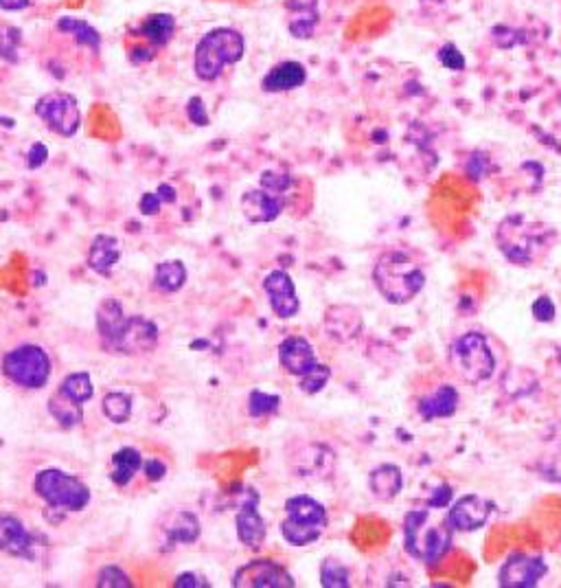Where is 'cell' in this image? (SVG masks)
<instances>
[{"mask_svg": "<svg viewBox=\"0 0 561 588\" xmlns=\"http://www.w3.org/2000/svg\"><path fill=\"white\" fill-rule=\"evenodd\" d=\"M557 242L555 226L526 218L522 213L506 215L495 231V244L506 262L515 266H533Z\"/></svg>", "mask_w": 561, "mask_h": 588, "instance_id": "obj_1", "label": "cell"}, {"mask_svg": "<svg viewBox=\"0 0 561 588\" xmlns=\"http://www.w3.org/2000/svg\"><path fill=\"white\" fill-rule=\"evenodd\" d=\"M452 538L454 530L447 521L434 518L433 507L413 510L403 518V549L419 562L439 564L452 549Z\"/></svg>", "mask_w": 561, "mask_h": 588, "instance_id": "obj_2", "label": "cell"}, {"mask_svg": "<svg viewBox=\"0 0 561 588\" xmlns=\"http://www.w3.org/2000/svg\"><path fill=\"white\" fill-rule=\"evenodd\" d=\"M246 40L233 26H215L198 40L193 53V71L202 82H215L226 67L241 62Z\"/></svg>", "mask_w": 561, "mask_h": 588, "instance_id": "obj_3", "label": "cell"}, {"mask_svg": "<svg viewBox=\"0 0 561 588\" xmlns=\"http://www.w3.org/2000/svg\"><path fill=\"white\" fill-rule=\"evenodd\" d=\"M373 282L388 304L403 305L423 290L425 274L403 251H388L377 259Z\"/></svg>", "mask_w": 561, "mask_h": 588, "instance_id": "obj_4", "label": "cell"}, {"mask_svg": "<svg viewBox=\"0 0 561 588\" xmlns=\"http://www.w3.org/2000/svg\"><path fill=\"white\" fill-rule=\"evenodd\" d=\"M285 518L280 522V536L292 547H307L316 542L327 530V510L311 496H292L285 503Z\"/></svg>", "mask_w": 561, "mask_h": 588, "instance_id": "obj_5", "label": "cell"}, {"mask_svg": "<svg viewBox=\"0 0 561 588\" xmlns=\"http://www.w3.org/2000/svg\"><path fill=\"white\" fill-rule=\"evenodd\" d=\"M450 365L467 385H483L495 371V356L480 332H465L450 347Z\"/></svg>", "mask_w": 561, "mask_h": 588, "instance_id": "obj_6", "label": "cell"}, {"mask_svg": "<svg viewBox=\"0 0 561 588\" xmlns=\"http://www.w3.org/2000/svg\"><path fill=\"white\" fill-rule=\"evenodd\" d=\"M34 490L51 510L82 511L90 503L88 485L75 474L57 470V468H46V470L37 472Z\"/></svg>", "mask_w": 561, "mask_h": 588, "instance_id": "obj_7", "label": "cell"}, {"mask_svg": "<svg viewBox=\"0 0 561 588\" xmlns=\"http://www.w3.org/2000/svg\"><path fill=\"white\" fill-rule=\"evenodd\" d=\"M51 371V358L40 345H20L3 358L5 377H9V382H14L15 387L29 388V391L46 387Z\"/></svg>", "mask_w": 561, "mask_h": 588, "instance_id": "obj_8", "label": "cell"}, {"mask_svg": "<svg viewBox=\"0 0 561 588\" xmlns=\"http://www.w3.org/2000/svg\"><path fill=\"white\" fill-rule=\"evenodd\" d=\"M36 115L46 123L53 134L64 139L75 137L82 128V110H79L77 97L64 93V90H53V93L40 97L36 104Z\"/></svg>", "mask_w": 561, "mask_h": 588, "instance_id": "obj_9", "label": "cell"}, {"mask_svg": "<svg viewBox=\"0 0 561 588\" xmlns=\"http://www.w3.org/2000/svg\"><path fill=\"white\" fill-rule=\"evenodd\" d=\"M158 345V327L145 316H128L126 325L118 332L117 341L107 347V352L123 356H140L154 352Z\"/></svg>", "mask_w": 561, "mask_h": 588, "instance_id": "obj_10", "label": "cell"}, {"mask_svg": "<svg viewBox=\"0 0 561 588\" xmlns=\"http://www.w3.org/2000/svg\"><path fill=\"white\" fill-rule=\"evenodd\" d=\"M233 586L240 588H294L296 582L285 566L274 560H252L237 569Z\"/></svg>", "mask_w": 561, "mask_h": 588, "instance_id": "obj_11", "label": "cell"}, {"mask_svg": "<svg viewBox=\"0 0 561 588\" xmlns=\"http://www.w3.org/2000/svg\"><path fill=\"white\" fill-rule=\"evenodd\" d=\"M548 573V566L544 558L526 553H514L506 558L498 573V584L503 588H533L539 584L544 575Z\"/></svg>", "mask_w": 561, "mask_h": 588, "instance_id": "obj_12", "label": "cell"}, {"mask_svg": "<svg viewBox=\"0 0 561 588\" xmlns=\"http://www.w3.org/2000/svg\"><path fill=\"white\" fill-rule=\"evenodd\" d=\"M494 503L480 494H465L450 505L447 511V525L454 531H476L487 525Z\"/></svg>", "mask_w": 561, "mask_h": 588, "instance_id": "obj_13", "label": "cell"}, {"mask_svg": "<svg viewBox=\"0 0 561 588\" xmlns=\"http://www.w3.org/2000/svg\"><path fill=\"white\" fill-rule=\"evenodd\" d=\"M240 207L248 222L268 224L274 222L283 213V209L288 207V196L285 193L268 191L263 187L248 189L244 196H241Z\"/></svg>", "mask_w": 561, "mask_h": 588, "instance_id": "obj_14", "label": "cell"}, {"mask_svg": "<svg viewBox=\"0 0 561 588\" xmlns=\"http://www.w3.org/2000/svg\"><path fill=\"white\" fill-rule=\"evenodd\" d=\"M237 538L248 549H259L266 541V521L259 514V492L257 490L248 488L244 492V500H241L240 511L235 516Z\"/></svg>", "mask_w": 561, "mask_h": 588, "instance_id": "obj_15", "label": "cell"}, {"mask_svg": "<svg viewBox=\"0 0 561 588\" xmlns=\"http://www.w3.org/2000/svg\"><path fill=\"white\" fill-rule=\"evenodd\" d=\"M263 290H266L270 307L279 318H294L301 310L299 294H296L294 279L285 271H272L263 279Z\"/></svg>", "mask_w": 561, "mask_h": 588, "instance_id": "obj_16", "label": "cell"}, {"mask_svg": "<svg viewBox=\"0 0 561 588\" xmlns=\"http://www.w3.org/2000/svg\"><path fill=\"white\" fill-rule=\"evenodd\" d=\"M36 541L15 516H0V552L12 558H34Z\"/></svg>", "mask_w": 561, "mask_h": 588, "instance_id": "obj_17", "label": "cell"}, {"mask_svg": "<svg viewBox=\"0 0 561 588\" xmlns=\"http://www.w3.org/2000/svg\"><path fill=\"white\" fill-rule=\"evenodd\" d=\"M279 363L290 376H305L314 366L316 352L311 343L303 336H290L279 345Z\"/></svg>", "mask_w": 561, "mask_h": 588, "instance_id": "obj_18", "label": "cell"}, {"mask_svg": "<svg viewBox=\"0 0 561 588\" xmlns=\"http://www.w3.org/2000/svg\"><path fill=\"white\" fill-rule=\"evenodd\" d=\"M305 82H307L305 64L296 62V59H283V62L274 64V67L263 75L261 88L263 93H288V90L301 88Z\"/></svg>", "mask_w": 561, "mask_h": 588, "instance_id": "obj_19", "label": "cell"}, {"mask_svg": "<svg viewBox=\"0 0 561 588\" xmlns=\"http://www.w3.org/2000/svg\"><path fill=\"white\" fill-rule=\"evenodd\" d=\"M325 327L333 341L349 343L353 338H358V334L362 332V316H360V312L355 307L336 305L327 312Z\"/></svg>", "mask_w": 561, "mask_h": 588, "instance_id": "obj_20", "label": "cell"}, {"mask_svg": "<svg viewBox=\"0 0 561 588\" xmlns=\"http://www.w3.org/2000/svg\"><path fill=\"white\" fill-rule=\"evenodd\" d=\"M121 242L115 235H97L88 251V268L101 277H110L121 262Z\"/></svg>", "mask_w": 561, "mask_h": 588, "instance_id": "obj_21", "label": "cell"}, {"mask_svg": "<svg viewBox=\"0 0 561 588\" xmlns=\"http://www.w3.org/2000/svg\"><path fill=\"white\" fill-rule=\"evenodd\" d=\"M285 7L292 14L288 23L290 36H294L296 40H310L314 36L318 23H321L318 0H288Z\"/></svg>", "mask_w": 561, "mask_h": 588, "instance_id": "obj_22", "label": "cell"}, {"mask_svg": "<svg viewBox=\"0 0 561 588\" xmlns=\"http://www.w3.org/2000/svg\"><path fill=\"white\" fill-rule=\"evenodd\" d=\"M176 26H178L176 18L171 14H165V12L149 14L148 18L134 29V34H137L143 42H148L149 46H154L156 51H160V48H165L171 40H174Z\"/></svg>", "mask_w": 561, "mask_h": 588, "instance_id": "obj_23", "label": "cell"}, {"mask_svg": "<svg viewBox=\"0 0 561 588\" xmlns=\"http://www.w3.org/2000/svg\"><path fill=\"white\" fill-rule=\"evenodd\" d=\"M458 402H461V396H458V388L452 385H444L436 388L430 396L421 397L419 400V413L425 422H433V419L439 418H452L456 413Z\"/></svg>", "mask_w": 561, "mask_h": 588, "instance_id": "obj_24", "label": "cell"}, {"mask_svg": "<svg viewBox=\"0 0 561 588\" xmlns=\"http://www.w3.org/2000/svg\"><path fill=\"white\" fill-rule=\"evenodd\" d=\"M126 321L128 316L123 315V305L118 304L115 296H106L97 307V332H99V338L106 349L117 341Z\"/></svg>", "mask_w": 561, "mask_h": 588, "instance_id": "obj_25", "label": "cell"}, {"mask_svg": "<svg viewBox=\"0 0 561 588\" xmlns=\"http://www.w3.org/2000/svg\"><path fill=\"white\" fill-rule=\"evenodd\" d=\"M369 488L377 500H393L403 490V474L393 463L377 466L369 477Z\"/></svg>", "mask_w": 561, "mask_h": 588, "instance_id": "obj_26", "label": "cell"}, {"mask_svg": "<svg viewBox=\"0 0 561 588\" xmlns=\"http://www.w3.org/2000/svg\"><path fill=\"white\" fill-rule=\"evenodd\" d=\"M56 29L62 31V34L73 36L77 46L90 48V51H99L101 48V34L88 20L75 18V15H59L56 20Z\"/></svg>", "mask_w": 561, "mask_h": 588, "instance_id": "obj_27", "label": "cell"}, {"mask_svg": "<svg viewBox=\"0 0 561 588\" xmlns=\"http://www.w3.org/2000/svg\"><path fill=\"white\" fill-rule=\"evenodd\" d=\"M46 408H48V413L53 415V419H56V422L66 430L79 426L84 419V404L73 400V397H68L66 393H62L59 388L56 393H53L51 397H48Z\"/></svg>", "mask_w": 561, "mask_h": 588, "instance_id": "obj_28", "label": "cell"}, {"mask_svg": "<svg viewBox=\"0 0 561 588\" xmlns=\"http://www.w3.org/2000/svg\"><path fill=\"white\" fill-rule=\"evenodd\" d=\"M143 466V457L137 448L126 446L121 450L115 452L112 457V472H110V481L118 485V488H126V485L137 477V472Z\"/></svg>", "mask_w": 561, "mask_h": 588, "instance_id": "obj_29", "label": "cell"}, {"mask_svg": "<svg viewBox=\"0 0 561 588\" xmlns=\"http://www.w3.org/2000/svg\"><path fill=\"white\" fill-rule=\"evenodd\" d=\"M187 266L180 259H167L156 263L154 268V288L160 293H178L187 284Z\"/></svg>", "mask_w": 561, "mask_h": 588, "instance_id": "obj_30", "label": "cell"}, {"mask_svg": "<svg viewBox=\"0 0 561 588\" xmlns=\"http://www.w3.org/2000/svg\"><path fill=\"white\" fill-rule=\"evenodd\" d=\"M167 536L171 538V542H196L199 538V521L196 514H191V511H178L169 521Z\"/></svg>", "mask_w": 561, "mask_h": 588, "instance_id": "obj_31", "label": "cell"}, {"mask_svg": "<svg viewBox=\"0 0 561 588\" xmlns=\"http://www.w3.org/2000/svg\"><path fill=\"white\" fill-rule=\"evenodd\" d=\"M59 391L66 393L68 397H73V400L86 404L90 400V397L95 396V387H93V380H90V374H86V371H77V374H68L66 377L62 380V385H59Z\"/></svg>", "mask_w": 561, "mask_h": 588, "instance_id": "obj_32", "label": "cell"}, {"mask_svg": "<svg viewBox=\"0 0 561 588\" xmlns=\"http://www.w3.org/2000/svg\"><path fill=\"white\" fill-rule=\"evenodd\" d=\"M101 407H104V415L110 419V422L126 424L129 415H132V397H129L128 393L112 391L104 397Z\"/></svg>", "mask_w": 561, "mask_h": 588, "instance_id": "obj_33", "label": "cell"}, {"mask_svg": "<svg viewBox=\"0 0 561 588\" xmlns=\"http://www.w3.org/2000/svg\"><path fill=\"white\" fill-rule=\"evenodd\" d=\"M20 46H23V31L12 25H0V59L18 64Z\"/></svg>", "mask_w": 561, "mask_h": 588, "instance_id": "obj_34", "label": "cell"}, {"mask_svg": "<svg viewBox=\"0 0 561 588\" xmlns=\"http://www.w3.org/2000/svg\"><path fill=\"white\" fill-rule=\"evenodd\" d=\"M321 584L325 588H347L351 586L349 569L338 560H325L321 564Z\"/></svg>", "mask_w": 561, "mask_h": 588, "instance_id": "obj_35", "label": "cell"}, {"mask_svg": "<svg viewBox=\"0 0 561 588\" xmlns=\"http://www.w3.org/2000/svg\"><path fill=\"white\" fill-rule=\"evenodd\" d=\"M280 407V397L266 391H252L248 397V413L250 418H268L274 415Z\"/></svg>", "mask_w": 561, "mask_h": 588, "instance_id": "obj_36", "label": "cell"}, {"mask_svg": "<svg viewBox=\"0 0 561 588\" xmlns=\"http://www.w3.org/2000/svg\"><path fill=\"white\" fill-rule=\"evenodd\" d=\"M329 377H332V369L327 365L316 363L305 376L299 377V387L307 396H316V393H321L327 387Z\"/></svg>", "mask_w": 561, "mask_h": 588, "instance_id": "obj_37", "label": "cell"}, {"mask_svg": "<svg viewBox=\"0 0 561 588\" xmlns=\"http://www.w3.org/2000/svg\"><path fill=\"white\" fill-rule=\"evenodd\" d=\"M491 37H494L495 46L498 48H514L517 45H526L528 42V34L525 29H514V26L506 25H495L491 29Z\"/></svg>", "mask_w": 561, "mask_h": 588, "instance_id": "obj_38", "label": "cell"}, {"mask_svg": "<svg viewBox=\"0 0 561 588\" xmlns=\"http://www.w3.org/2000/svg\"><path fill=\"white\" fill-rule=\"evenodd\" d=\"M97 586L99 588H129L134 584L121 566L107 564L99 571V575H97Z\"/></svg>", "mask_w": 561, "mask_h": 588, "instance_id": "obj_39", "label": "cell"}, {"mask_svg": "<svg viewBox=\"0 0 561 588\" xmlns=\"http://www.w3.org/2000/svg\"><path fill=\"white\" fill-rule=\"evenodd\" d=\"M259 187L268 189V191H274V193H285L288 196L290 189L294 187V178L290 174H283V171H272V170H266L259 178Z\"/></svg>", "mask_w": 561, "mask_h": 588, "instance_id": "obj_40", "label": "cell"}, {"mask_svg": "<svg viewBox=\"0 0 561 588\" xmlns=\"http://www.w3.org/2000/svg\"><path fill=\"white\" fill-rule=\"evenodd\" d=\"M439 62L444 64L447 71H452V73L465 71V67H467L465 56H463L461 48H458L454 42H445V45L439 48Z\"/></svg>", "mask_w": 561, "mask_h": 588, "instance_id": "obj_41", "label": "cell"}, {"mask_svg": "<svg viewBox=\"0 0 561 588\" xmlns=\"http://www.w3.org/2000/svg\"><path fill=\"white\" fill-rule=\"evenodd\" d=\"M187 117H189V121L193 123V126H198V128H207L209 126L210 119H209L207 104H204L202 97H198V95L189 97V101H187Z\"/></svg>", "mask_w": 561, "mask_h": 588, "instance_id": "obj_42", "label": "cell"}, {"mask_svg": "<svg viewBox=\"0 0 561 588\" xmlns=\"http://www.w3.org/2000/svg\"><path fill=\"white\" fill-rule=\"evenodd\" d=\"M489 167H491V163H489L487 154L474 152L465 163V174L472 178V181H480V178H484V174H487Z\"/></svg>", "mask_w": 561, "mask_h": 588, "instance_id": "obj_43", "label": "cell"}, {"mask_svg": "<svg viewBox=\"0 0 561 588\" xmlns=\"http://www.w3.org/2000/svg\"><path fill=\"white\" fill-rule=\"evenodd\" d=\"M531 312L533 316H536V321L539 323H550L555 321V316H557V307H555L550 296H539V299L533 301Z\"/></svg>", "mask_w": 561, "mask_h": 588, "instance_id": "obj_44", "label": "cell"}, {"mask_svg": "<svg viewBox=\"0 0 561 588\" xmlns=\"http://www.w3.org/2000/svg\"><path fill=\"white\" fill-rule=\"evenodd\" d=\"M156 48L154 46H149L148 42H134L132 46L128 48V59L132 64H137V67H140V64H148V62H152V59L156 57Z\"/></svg>", "mask_w": 561, "mask_h": 588, "instance_id": "obj_45", "label": "cell"}, {"mask_svg": "<svg viewBox=\"0 0 561 588\" xmlns=\"http://www.w3.org/2000/svg\"><path fill=\"white\" fill-rule=\"evenodd\" d=\"M539 474L550 483L561 485V455H553L539 463Z\"/></svg>", "mask_w": 561, "mask_h": 588, "instance_id": "obj_46", "label": "cell"}, {"mask_svg": "<svg viewBox=\"0 0 561 588\" xmlns=\"http://www.w3.org/2000/svg\"><path fill=\"white\" fill-rule=\"evenodd\" d=\"M452 499H454V490H452L447 483H444V485H439L433 494H430L428 507H433V510H444V507L452 505Z\"/></svg>", "mask_w": 561, "mask_h": 588, "instance_id": "obj_47", "label": "cell"}, {"mask_svg": "<svg viewBox=\"0 0 561 588\" xmlns=\"http://www.w3.org/2000/svg\"><path fill=\"white\" fill-rule=\"evenodd\" d=\"M48 160V148L45 143H34L31 145L29 154H26V167L29 170H40Z\"/></svg>", "mask_w": 561, "mask_h": 588, "instance_id": "obj_48", "label": "cell"}, {"mask_svg": "<svg viewBox=\"0 0 561 588\" xmlns=\"http://www.w3.org/2000/svg\"><path fill=\"white\" fill-rule=\"evenodd\" d=\"M163 201H160V196L156 191H148L140 196L138 201V211L143 215H156L160 211V207H163Z\"/></svg>", "mask_w": 561, "mask_h": 588, "instance_id": "obj_49", "label": "cell"}, {"mask_svg": "<svg viewBox=\"0 0 561 588\" xmlns=\"http://www.w3.org/2000/svg\"><path fill=\"white\" fill-rule=\"evenodd\" d=\"M176 588H210V582L204 575L198 573H182L176 577Z\"/></svg>", "mask_w": 561, "mask_h": 588, "instance_id": "obj_50", "label": "cell"}, {"mask_svg": "<svg viewBox=\"0 0 561 588\" xmlns=\"http://www.w3.org/2000/svg\"><path fill=\"white\" fill-rule=\"evenodd\" d=\"M167 474V466L160 459H148L145 461V477H148V481H160V479H165Z\"/></svg>", "mask_w": 561, "mask_h": 588, "instance_id": "obj_51", "label": "cell"}, {"mask_svg": "<svg viewBox=\"0 0 561 588\" xmlns=\"http://www.w3.org/2000/svg\"><path fill=\"white\" fill-rule=\"evenodd\" d=\"M34 3L36 0H0V9H3V12L15 14V12H25V9H29Z\"/></svg>", "mask_w": 561, "mask_h": 588, "instance_id": "obj_52", "label": "cell"}, {"mask_svg": "<svg viewBox=\"0 0 561 588\" xmlns=\"http://www.w3.org/2000/svg\"><path fill=\"white\" fill-rule=\"evenodd\" d=\"M156 193H158L160 201L167 202V204H174L178 201L176 189L171 187V185H167V182H163V185H158V189H156Z\"/></svg>", "mask_w": 561, "mask_h": 588, "instance_id": "obj_53", "label": "cell"}, {"mask_svg": "<svg viewBox=\"0 0 561 588\" xmlns=\"http://www.w3.org/2000/svg\"><path fill=\"white\" fill-rule=\"evenodd\" d=\"M557 360H559V365H561V347H557Z\"/></svg>", "mask_w": 561, "mask_h": 588, "instance_id": "obj_54", "label": "cell"}, {"mask_svg": "<svg viewBox=\"0 0 561 588\" xmlns=\"http://www.w3.org/2000/svg\"><path fill=\"white\" fill-rule=\"evenodd\" d=\"M0 448H3V439H0Z\"/></svg>", "mask_w": 561, "mask_h": 588, "instance_id": "obj_55", "label": "cell"}]
</instances>
